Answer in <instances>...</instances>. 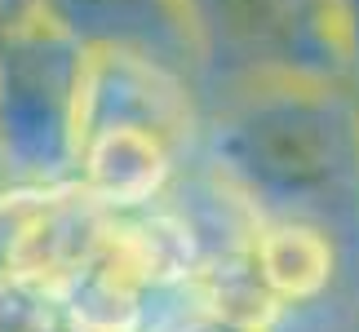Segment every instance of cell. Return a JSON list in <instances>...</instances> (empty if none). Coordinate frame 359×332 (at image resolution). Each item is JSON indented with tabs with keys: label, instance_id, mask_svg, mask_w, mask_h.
Instances as JSON below:
<instances>
[{
	"label": "cell",
	"instance_id": "obj_1",
	"mask_svg": "<svg viewBox=\"0 0 359 332\" xmlns=\"http://www.w3.org/2000/svg\"><path fill=\"white\" fill-rule=\"evenodd\" d=\"M209 173L262 217L359 204V85H244L204 120Z\"/></svg>",
	"mask_w": 359,
	"mask_h": 332
},
{
	"label": "cell",
	"instance_id": "obj_2",
	"mask_svg": "<svg viewBox=\"0 0 359 332\" xmlns=\"http://www.w3.org/2000/svg\"><path fill=\"white\" fill-rule=\"evenodd\" d=\"M209 85H359L355 0H177Z\"/></svg>",
	"mask_w": 359,
	"mask_h": 332
},
{
	"label": "cell",
	"instance_id": "obj_3",
	"mask_svg": "<svg viewBox=\"0 0 359 332\" xmlns=\"http://www.w3.org/2000/svg\"><path fill=\"white\" fill-rule=\"evenodd\" d=\"M89 45L40 13L0 45V177L72 182L80 160Z\"/></svg>",
	"mask_w": 359,
	"mask_h": 332
},
{
	"label": "cell",
	"instance_id": "obj_4",
	"mask_svg": "<svg viewBox=\"0 0 359 332\" xmlns=\"http://www.w3.org/2000/svg\"><path fill=\"white\" fill-rule=\"evenodd\" d=\"M191 71L160 53L133 45H89L85 67V102H80V129H107V124H142L177 146H191L204 129ZM85 142V137H80Z\"/></svg>",
	"mask_w": 359,
	"mask_h": 332
},
{
	"label": "cell",
	"instance_id": "obj_5",
	"mask_svg": "<svg viewBox=\"0 0 359 332\" xmlns=\"http://www.w3.org/2000/svg\"><path fill=\"white\" fill-rule=\"evenodd\" d=\"M111 217L116 213L102 200H93L76 177L36 186L32 213L18 235V253H13V279H32L58 297L102 253Z\"/></svg>",
	"mask_w": 359,
	"mask_h": 332
},
{
	"label": "cell",
	"instance_id": "obj_6",
	"mask_svg": "<svg viewBox=\"0 0 359 332\" xmlns=\"http://www.w3.org/2000/svg\"><path fill=\"white\" fill-rule=\"evenodd\" d=\"M177 155L182 146L142 124H107V129L85 133L76 160V182L102 200L111 213L151 209L169 195L177 177Z\"/></svg>",
	"mask_w": 359,
	"mask_h": 332
},
{
	"label": "cell",
	"instance_id": "obj_7",
	"mask_svg": "<svg viewBox=\"0 0 359 332\" xmlns=\"http://www.w3.org/2000/svg\"><path fill=\"white\" fill-rule=\"evenodd\" d=\"M45 13L85 45H133L196 71L177 0H45Z\"/></svg>",
	"mask_w": 359,
	"mask_h": 332
},
{
	"label": "cell",
	"instance_id": "obj_8",
	"mask_svg": "<svg viewBox=\"0 0 359 332\" xmlns=\"http://www.w3.org/2000/svg\"><path fill=\"white\" fill-rule=\"evenodd\" d=\"M253 266L280 306H306L333 284L337 248L311 217H262L253 230Z\"/></svg>",
	"mask_w": 359,
	"mask_h": 332
},
{
	"label": "cell",
	"instance_id": "obj_9",
	"mask_svg": "<svg viewBox=\"0 0 359 332\" xmlns=\"http://www.w3.org/2000/svg\"><path fill=\"white\" fill-rule=\"evenodd\" d=\"M36 186L27 182H0V279H13V253H18L22 221L32 213Z\"/></svg>",
	"mask_w": 359,
	"mask_h": 332
},
{
	"label": "cell",
	"instance_id": "obj_10",
	"mask_svg": "<svg viewBox=\"0 0 359 332\" xmlns=\"http://www.w3.org/2000/svg\"><path fill=\"white\" fill-rule=\"evenodd\" d=\"M156 332H271V328H257V324H240V319H226V314H213L204 306H191L182 319H173L169 328H156Z\"/></svg>",
	"mask_w": 359,
	"mask_h": 332
},
{
	"label": "cell",
	"instance_id": "obj_11",
	"mask_svg": "<svg viewBox=\"0 0 359 332\" xmlns=\"http://www.w3.org/2000/svg\"><path fill=\"white\" fill-rule=\"evenodd\" d=\"M40 13H45V0H0V45L27 22H36Z\"/></svg>",
	"mask_w": 359,
	"mask_h": 332
},
{
	"label": "cell",
	"instance_id": "obj_12",
	"mask_svg": "<svg viewBox=\"0 0 359 332\" xmlns=\"http://www.w3.org/2000/svg\"><path fill=\"white\" fill-rule=\"evenodd\" d=\"M0 182H5V177H0Z\"/></svg>",
	"mask_w": 359,
	"mask_h": 332
}]
</instances>
